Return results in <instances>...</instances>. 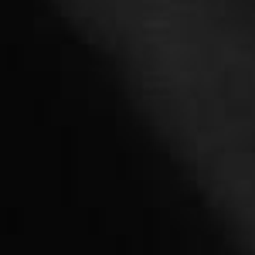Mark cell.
I'll use <instances>...</instances> for the list:
<instances>
[{
    "mask_svg": "<svg viewBox=\"0 0 255 255\" xmlns=\"http://www.w3.org/2000/svg\"><path fill=\"white\" fill-rule=\"evenodd\" d=\"M119 72L238 255H255V0H55Z\"/></svg>",
    "mask_w": 255,
    "mask_h": 255,
    "instance_id": "obj_1",
    "label": "cell"
}]
</instances>
